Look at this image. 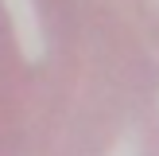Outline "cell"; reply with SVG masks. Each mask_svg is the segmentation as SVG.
I'll return each mask as SVG.
<instances>
[{"label": "cell", "instance_id": "1", "mask_svg": "<svg viewBox=\"0 0 159 156\" xmlns=\"http://www.w3.org/2000/svg\"><path fill=\"white\" fill-rule=\"evenodd\" d=\"M35 117L27 156H155L159 59L120 0H27Z\"/></svg>", "mask_w": 159, "mask_h": 156}, {"label": "cell", "instance_id": "2", "mask_svg": "<svg viewBox=\"0 0 159 156\" xmlns=\"http://www.w3.org/2000/svg\"><path fill=\"white\" fill-rule=\"evenodd\" d=\"M35 117V39L27 0H0V156H27Z\"/></svg>", "mask_w": 159, "mask_h": 156}, {"label": "cell", "instance_id": "3", "mask_svg": "<svg viewBox=\"0 0 159 156\" xmlns=\"http://www.w3.org/2000/svg\"><path fill=\"white\" fill-rule=\"evenodd\" d=\"M120 4L128 8V16L144 31V39L159 51V0H120Z\"/></svg>", "mask_w": 159, "mask_h": 156}]
</instances>
